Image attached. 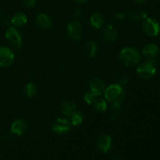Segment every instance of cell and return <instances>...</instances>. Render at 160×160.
Instances as JSON below:
<instances>
[{
    "mask_svg": "<svg viewBox=\"0 0 160 160\" xmlns=\"http://www.w3.org/2000/svg\"><path fill=\"white\" fill-rule=\"evenodd\" d=\"M36 24L42 29H48L52 26L51 17L45 13H40L35 17Z\"/></svg>",
    "mask_w": 160,
    "mask_h": 160,
    "instance_id": "13",
    "label": "cell"
},
{
    "mask_svg": "<svg viewBox=\"0 0 160 160\" xmlns=\"http://www.w3.org/2000/svg\"><path fill=\"white\" fill-rule=\"evenodd\" d=\"M89 23H90L91 26L95 29H100L105 24L104 16L101 13H98V12L92 14L89 19Z\"/></svg>",
    "mask_w": 160,
    "mask_h": 160,
    "instance_id": "14",
    "label": "cell"
},
{
    "mask_svg": "<svg viewBox=\"0 0 160 160\" xmlns=\"http://www.w3.org/2000/svg\"><path fill=\"white\" fill-rule=\"evenodd\" d=\"M84 53L88 57H95V55L98 52V46L97 44L93 41H88L84 45Z\"/></svg>",
    "mask_w": 160,
    "mask_h": 160,
    "instance_id": "18",
    "label": "cell"
},
{
    "mask_svg": "<svg viewBox=\"0 0 160 160\" xmlns=\"http://www.w3.org/2000/svg\"><path fill=\"white\" fill-rule=\"evenodd\" d=\"M27 128H28V126H27L26 122L22 119H18V120H16L15 121L12 122L10 131L12 134H16L17 136H21L26 132Z\"/></svg>",
    "mask_w": 160,
    "mask_h": 160,
    "instance_id": "12",
    "label": "cell"
},
{
    "mask_svg": "<svg viewBox=\"0 0 160 160\" xmlns=\"http://www.w3.org/2000/svg\"><path fill=\"white\" fill-rule=\"evenodd\" d=\"M90 91L95 93L97 96L102 95L106 89V84L102 78L98 77H94L89 81Z\"/></svg>",
    "mask_w": 160,
    "mask_h": 160,
    "instance_id": "9",
    "label": "cell"
},
{
    "mask_svg": "<svg viewBox=\"0 0 160 160\" xmlns=\"http://www.w3.org/2000/svg\"><path fill=\"white\" fill-rule=\"evenodd\" d=\"M67 32L69 37L74 41H79L83 37L82 25L78 21H71L68 23L67 28Z\"/></svg>",
    "mask_w": 160,
    "mask_h": 160,
    "instance_id": "7",
    "label": "cell"
},
{
    "mask_svg": "<svg viewBox=\"0 0 160 160\" xmlns=\"http://www.w3.org/2000/svg\"><path fill=\"white\" fill-rule=\"evenodd\" d=\"M97 147L102 152L107 153L112 147V138L109 134H101L97 139Z\"/></svg>",
    "mask_w": 160,
    "mask_h": 160,
    "instance_id": "10",
    "label": "cell"
},
{
    "mask_svg": "<svg viewBox=\"0 0 160 160\" xmlns=\"http://www.w3.org/2000/svg\"><path fill=\"white\" fill-rule=\"evenodd\" d=\"M72 123L70 120H67V118L59 117L53 121L52 124V130L57 134H64L70 131Z\"/></svg>",
    "mask_w": 160,
    "mask_h": 160,
    "instance_id": "6",
    "label": "cell"
},
{
    "mask_svg": "<svg viewBox=\"0 0 160 160\" xmlns=\"http://www.w3.org/2000/svg\"><path fill=\"white\" fill-rule=\"evenodd\" d=\"M3 138H4V142H9V141H10L11 138L9 137V135H5Z\"/></svg>",
    "mask_w": 160,
    "mask_h": 160,
    "instance_id": "30",
    "label": "cell"
},
{
    "mask_svg": "<svg viewBox=\"0 0 160 160\" xmlns=\"http://www.w3.org/2000/svg\"><path fill=\"white\" fill-rule=\"evenodd\" d=\"M73 1H74L75 2L78 3V4H82V3L86 2H87L88 0H73Z\"/></svg>",
    "mask_w": 160,
    "mask_h": 160,
    "instance_id": "31",
    "label": "cell"
},
{
    "mask_svg": "<svg viewBox=\"0 0 160 160\" xmlns=\"http://www.w3.org/2000/svg\"><path fill=\"white\" fill-rule=\"evenodd\" d=\"M159 54V56H160V50H159V52H158Z\"/></svg>",
    "mask_w": 160,
    "mask_h": 160,
    "instance_id": "33",
    "label": "cell"
},
{
    "mask_svg": "<svg viewBox=\"0 0 160 160\" xmlns=\"http://www.w3.org/2000/svg\"><path fill=\"white\" fill-rule=\"evenodd\" d=\"M94 109L96 111L100 112H105L107 109V102L105 99L102 98H96L93 103Z\"/></svg>",
    "mask_w": 160,
    "mask_h": 160,
    "instance_id": "21",
    "label": "cell"
},
{
    "mask_svg": "<svg viewBox=\"0 0 160 160\" xmlns=\"http://www.w3.org/2000/svg\"><path fill=\"white\" fill-rule=\"evenodd\" d=\"M129 78L130 77L128 73H123L118 78V84H120L121 86L125 85L129 81Z\"/></svg>",
    "mask_w": 160,
    "mask_h": 160,
    "instance_id": "23",
    "label": "cell"
},
{
    "mask_svg": "<svg viewBox=\"0 0 160 160\" xmlns=\"http://www.w3.org/2000/svg\"><path fill=\"white\" fill-rule=\"evenodd\" d=\"M76 110V104L71 100H63L61 103V111L65 116L70 117L71 114Z\"/></svg>",
    "mask_w": 160,
    "mask_h": 160,
    "instance_id": "15",
    "label": "cell"
},
{
    "mask_svg": "<svg viewBox=\"0 0 160 160\" xmlns=\"http://www.w3.org/2000/svg\"><path fill=\"white\" fill-rule=\"evenodd\" d=\"M97 97L98 96H97L95 93H93L92 92L89 91L88 92H86L85 93V95H84V101L88 103V104L92 105V104H93L94 102L96 100Z\"/></svg>",
    "mask_w": 160,
    "mask_h": 160,
    "instance_id": "22",
    "label": "cell"
},
{
    "mask_svg": "<svg viewBox=\"0 0 160 160\" xmlns=\"http://www.w3.org/2000/svg\"><path fill=\"white\" fill-rule=\"evenodd\" d=\"M142 29L145 34L150 37H156L159 34L160 26L156 20L147 17L142 23Z\"/></svg>",
    "mask_w": 160,
    "mask_h": 160,
    "instance_id": "5",
    "label": "cell"
},
{
    "mask_svg": "<svg viewBox=\"0 0 160 160\" xmlns=\"http://www.w3.org/2000/svg\"><path fill=\"white\" fill-rule=\"evenodd\" d=\"M23 5L28 8H33L36 5L37 0H22Z\"/></svg>",
    "mask_w": 160,
    "mask_h": 160,
    "instance_id": "26",
    "label": "cell"
},
{
    "mask_svg": "<svg viewBox=\"0 0 160 160\" xmlns=\"http://www.w3.org/2000/svg\"><path fill=\"white\" fill-rule=\"evenodd\" d=\"M146 1L147 0H134V2L138 3V4H143V3H145Z\"/></svg>",
    "mask_w": 160,
    "mask_h": 160,
    "instance_id": "29",
    "label": "cell"
},
{
    "mask_svg": "<svg viewBox=\"0 0 160 160\" xmlns=\"http://www.w3.org/2000/svg\"><path fill=\"white\" fill-rule=\"evenodd\" d=\"M125 19V16L121 12H116L113 15V20L117 23H121Z\"/></svg>",
    "mask_w": 160,
    "mask_h": 160,
    "instance_id": "24",
    "label": "cell"
},
{
    "mask_svg": "<svg viewBox=\"0 0 160 160\" xmlns=\"http://www.w3.org/2000/svg\"><path fill=\"white\" fill-rule=\"evenodd\" d=\"M28 22V17L23 12H17L14 14L13 17L11 19V24H12L15 27H20L24 26Z\"/></svg>",
    "mask_w": 160,
    "mask_h": 160,
    "instance_id": "17",
    "label": "cell"
},
{
    "mask_svg": "<svg viewBox=\"0 0 160 160\" xmlns=\"http://www.w3.org/2000/svg\"><path fill=\"white\" fill-rule=\"evenodd\" d=\"M84 120V115L81 111L76 110L70 116V122L72 125L77 127L81 125Z\"/></svg>",
    "mask_w": 160,
    "mask_h": 160,
    "instance_id": "19",
    "label": "cell"
},
{
    "mask_svg": "<svg viewBox=\"0 0 160 160\" xmlns=\"http://www.w3.org/2000/svg\"><path fill=\"white\" fill-rule=\"evenodd\" d=\"M128 17L134 21H139L141 20L140 15L137 12H131L128 13Z\"/></svg>",
    "mask_w": 160,
    "mask_h": 160,
    "instance_id": "25",
    "label": "cell"
},
{
    "mask_svg": "<svg viewBox=\"0 0 160 160\" xmlns=\"http://www.w3.org/2000/svg\"><path fill=\"white\" fill-rule=\"evenodd\" d=\"M139 15H140V18L142 19V20H145V19L148 17V15H147V13L145 12H144V11H142V12H139Z\"/></svg>",
    "mask_w": 160,
    "mask_h": 160,
    "instance_id": "28",
    "label": "cell"
},
{
    "mask_svg": "<svg viewBox=\"0 0 160 160\" xmlns=\"http://www.w3.org/2000/svg\"><path fill=\"white\" fill-rule=\"evenodd\" d=\"M120 61L127 67H134L140 62L142 59V55L137 48L128 47L120 51L119 54Z\"/></svg>",
    "mask_w": 160,
    "mask_h": 160,
    "instance_id": "1",
    "label": "cell"
},
{
    "mask_svg": "<svg viewBox=\"0 0 160 160\" xmlns=\"http://www.w3.org/2000/svg\"><path fill=\"white\" fill-rule=\"evenodd\" d=\"M118 36V31L116 27L112 24H108L102 31V37L105 42L108 43L114 42Z\"/></svg>",
    "mask_w": 160,
    "mask_h": 160,
    "instance_id": "11",
    "label": "cell"
},
{
    "mask_svg": "<svg viewBox=\"0 0 160 160\" xmlns=\"http://www.w3.org/2000/svg\"><path fill=\"white\" fill-rule=\"evenodd\" d=\"M6 39L8 43L15 49H20L22 47V37L18 30L13 27H9L6 31Z\"/></svg>",
    "mask_w": 160,
    "mask_h": 160,
    "instance_id": "4",
    "label": "cell"
},
{
    "mask_svg": "<svg viewBox=\"0 0 160 160\" xmlns=\"http://www.w3.org/2000/svg\"><path fill=\"white\" fill-rule=\"evenodd\" d=\"M159 52V48L154 44H148L144 47L142 53L148 59H153Z\"/></svg>",
    "mask_w": 160,
    "mask_h": 160,
    "instance_id": "16",
    "label": "cell"
},
{
    "mask_svg": "<svg viewBox=\"0 0 160 160\" xmlns=\"http://www.w3.org/2000/svg\"><path fill=\"white\" fill-rule=\"evenodd\" d=\"M15 56L10 48L6 46H0V67H10L14 62Z\"/></svg>",
    "mask_w": 160,
    "mask_h": 160,
    "instance_id": "8",
    "label": "cell"
},
{
    "mask_svg": "<svg viewBox=\"0 0 160 160\" xmlns=\"http://www.w3.org/2000/svg\"><path fill=\"white\" fill-rule=\"evenodd\" d=\"M105 98L111 103H117L121 105L124 99V90L119 84H112L105 89Z\"/></svg>",
    "mask_w": 160,
    "mask_h": 160,
    "instance_id": "2",
    "label": "cell"
},
{
    "mask_svg": "<svg viewBox=\"0 0 160 160\" xmlns=\"http://www.w3.org/2000/svg\"><path fill=\"white\" fill-rule=\"evenodd\" d=\"M117 116L115 115V114H112V115L110 116V120H117Z\"/></svg>",
    "mask_w": 160,
    "mask_h": 160,
    "instance_id": "32",
    "label": "cell"
},
{
    "mask_svg": "<svg viewBox=\"0 0 160 160\" xmlns=\"http://www.w3.org/2000/svg\"><path fill=\"white\" fill-rule=\"evenodd\" d=\"M137 74L139 78L143 80H150L156 73V67L155 60L148 59L146 62H144L137 68Z\"/></svg>",
    "mask_w": 160,
    "mask_h": 160,
    "instance_id": "3",
    "label": "cell"
},
{
    "mask_svg": "<svg viewBox=\"0 0 160 160\" xmlns=\"http://www.w3.org/2000/svg\"><path fill=\"white\" fill-rule=\"evenodd\" d=\"M23 91H24V93L27 97H28V98H34L37 95L38 88L34 84H33V83H28L24 87Z\"/></svg>",
    "mask_w": 160,
    "mask_h": 160,
    "instance_id": "20",
    "label": "cell"
},
{
    "mask_svg": "<svg viewBox=\"0 0 160 160\" xmlns=\"http://www.w3.org/2000/svg\"><path fill=\"white\" fill-rule=\"evenodd\" d=\"M0 17H1V11H0Z\"/></svg>",
    "mask_w": 160,
    "mask_h": 160,
    "instance_id": "34",
    "label": "cell"
},
{
    "mask_svg": "<svg viewBox=\"0 0 160 160\" xmlns=\"http://www.w3.org/2000/svg\"><path fill=\"white\" fill-rule=\"evenodd\" d=\"M83 15H84L83 10L81 9H80V8H78V9H77L76 10L74 11V13H73V18H74L76 20H79V19H81V17H83Z\"/></svg>",
    "mask_w": 160,
    "mask_h": 160,
    "instance_id": "27",
    "label": "cell"
}]
</instances>
